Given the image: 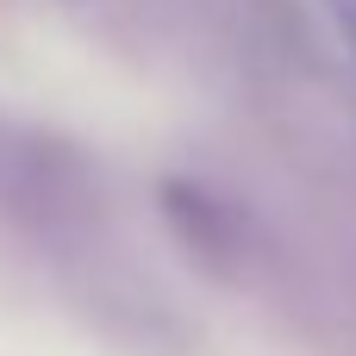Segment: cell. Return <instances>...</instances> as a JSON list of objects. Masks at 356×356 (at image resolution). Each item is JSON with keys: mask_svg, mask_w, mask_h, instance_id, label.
<instances>
[{"mask_svg": "<svg viewBox=\"0 0 356 356\" xmlns=\"http://www.w3.org/2000/svg\"><path fill=\"white\" fill-rule=\"evenodd\" d=\"M325 13L338 19V31H344V44H350V56H356V0H325Z\"/></svg>", "mask_w": 356, "mask_h": 356, "instance_id": "1", "label": "cell"}]
</instances>
